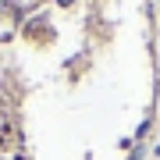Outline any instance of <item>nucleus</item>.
Here are the masks:
<instances>
[{"instance_id":"1","label":"nucleus","mask_w":160,"mask_h":160,"mask_svg":"<svg viewBox=\"0 0 160 160\" xmlns=\"http://www.w3.org/2000/svg\"><path fill=\"white\" fill-rule=\"evenodd\" d=\"M157 153H160V149H157Z\"/></svg>"}]
</instances>
